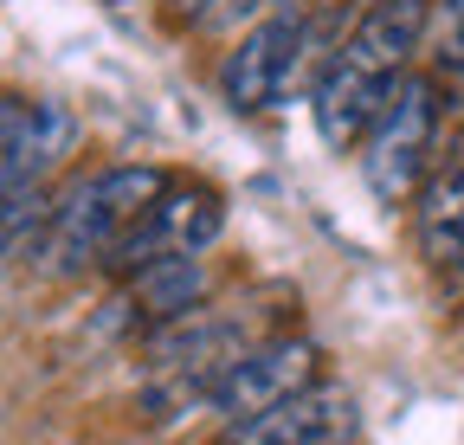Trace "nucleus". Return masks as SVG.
Masks as SVG:
<instances>
[{
    "label": "nucleus",
    "mask_w": 464,
    "mask_h": 445,
    "mask_svg": "<svg viewBox=\"0 0 464 445\" xmlns=\"http://www.w3.org/2000/svg\"><path fill=\"white\" fill-rule=\"evenodd\" d=\"M426 0H368V14L342 33L335 59L316 78L310 97V117L316 136L342 155V149H362L368 123L381 117V103L413 78V59L426 45Z\"/></svg>",
    "instance_id": "f257e3e1"
},
{
    "label": "nucleus",
    "mask_w": 464,
    "mask_h": 445,
    "mask_svg": "<svg viewBox=\"0 0 464 445\" xmlns=\"http://www.w3.org/2000/svg\"><path fill=\"white\" fill-rule=\"evenodd\" d=\"M258 343L265 336H252V323L226 316V310H207V304L181 323L155 329L142 343V413L155 426H174L188 413H213L226 374Z\"/></svg>",
    "instance_id": "f03ea898"
},
{
    "label": "nucleus",
    "mask_w": 464,
    "mask_h": 445,
    "mask_svg": "<svg viewBox=\"0 0 464 445\" xmlns=\"http://www.w3.org/2000/svg\"><path fill=\"white\" fill-rule=\"evenodd\" d=\"M168 194V175L149 161H123V169H97L84 181H72L52 207V227L39 258L52 271H84V265H116L136 239V227L155 213V200Z\"/></svg>",
    "instance_id": "7ed1b4c3"
},
{
    "label": "nucleus",
    "mask_w": 464,
    "mask_h": 445,
    "mask_svg": "<svg viewBox=\"0 0 464 445\" xmlns=\"http://www.w3.org/2000/svg\"><path fill=\"white\" fill-rule=\"evenodd\" d=\"M432 136H439V78L413 72L362 136V188L381 207H406L426 188V161H432Z\"/></svg>",
    "instance_id": "20e7f679"
},
{
    "label": "nucleus",
    "mask_w": 464,
    "mask_h": 445,
    "mask_svg": "<svg viewBox=\"0 0 464 445\" xmlns=\"http://www.w3.org/2000/svg\"><path fill=\"white\" fill-rule=\"evenodd\" d=\"M304 20L297 14H271V20H258L239 45L226 52V65H219V91H226V103L232 110H246V117H258V110H277L284 97H290V84H297V72H304Z\"/></svg>",
    "instance_id": "39448f33"
},
{
    "label": "nucleus",
    "mask_w": 464,
    "mask_h": 445,
    "mask_svg": "<svg viewBox=\"0 0 464 445\" xmlns=\"http://www.w3.org/2000/svg\"><path fill=\"white\" fill-rule=\"evenodd\" d=\"M310 381H316V343H310V336H271V343L246 349V362L226 374L213 413H219V426L258 420V413H271L277 401L304 394Z\"/></svg>",
    "instance_id": "423d86ee"
},
{
    "label": "nucleus",
    "mask_w": 464,
    "mask_h": 445,
    "mask_svg": "<svg viewBox=\"0 0 464 445\" xmlns=\"http://www.w3.org/2000/svg\"><path fill=\"white\" fill-rule=\"evenodd\" d=\"M348 426H355V401H348L342 387H329V381H310L304 394L277 401L271 413L226 426L219 445H342Z\"/></svg>",
    "instance_id": "0eeeda50"
},
{
    "label": "nucleus",
    "mask_w": 464,
    "mask_h": 445,
    "mask_svg": "<svg viewBox=\"0 0 464 445\" xmlns=\"http://www.w3.org/2000/svg\"><path fill=\"white\" fill-rule=\"evenodd\" d=\"M413 246L426 258V271L439 285H464V142L451 155H439V169L426 175L420 188V207H413Z\"/></svg>",
    "instance_id": "6e6552de"
},
{
    "label": "nucleus",
    "mask_w": 464,
    "mask_h": 445,
    "mask_svg": "<svg viewBox=\"0 0 464 445\" xmlns=\"http://www.w3.org/2000/svg\"><path fill=\"white\" fill-rule=\"evenodd\" d=\"M0 130H7V161H0V181L14 194H39L45 169L72 149V117L58 103H33V97H7L0 103Z\"/></svg>",
    "instance_id": "1a4fd4ad"
},
{
    "label": "nucleus",
    "mask_w": 464,
    "mask_h": 445,
    "mask_svg": "<svg viewBox=\"0 0 464 445\" xmlns=\"http://www.w3.org/2000/svg\"><path fill=\"white\" fill-rule=\"evenodd\" d=\"M219 200L207 194V188H188V194H161L155 200V213L136 227V239L116 252V271H136V265H149V258H168V252H207L213 239H219Z\"/></svg>",
    "instance_id": "9d476101"
},
{
    "label": "nucleus",
    "mask_w": 464,
    "mask_h": 445,
    "mask_svg": "<svg viewBox=\"0 0 464 445\" xmlns=\"http://www.w3.org/2000/svg\"><path fill=\"white\" fill-rule=\"evenodd\" d=\"M207 304V265L200 252H168V258H149L130 271V285H123V310L130 323H149V336L168 323H181Z\"/></svg>",
    "instance_id": "9b49d317"
},
{
    "label": "nucleus",
    "mask_w": 464,
    "mask_h": 445,
    "mask_svg": "<svg viewBox=\"0 0 464 445\" xmlns=\"http://www.w3.org/2000/svg\"><path fill=\"white\" fill-rule=\"evenodd\" d=\"M420 59H426V78H439V84H464V0H432Z\"/></svg>",
    "instance_id": "f8f14e48"
},
{
    "label": "nucleus",
    "mask_w": 464,
    "mask_h": 445,
    "mask_svg": "<svg viewBox=\"0 0 464 445\" xmlns=\"http://www.w3.org/2000/svg\"><path fill=\"white\" fill-rule=\"evenodd\" d=\"M181 20H226V14H246L252 0H168Z\"/></svg>",
    "instance_id": "ddd939ff"
},
{
    "label": "nucleus",
    "mask_w": 464,
    "mask_h": 445,
    "mask_svg": "<svg viewBox=\"0 0 464 445\" xmlns=\"http://www.w3.org/2000/svg\"><path fill=\"white\" fill-rule=\"evenodd\" d=\"M265 7H290V0H265Z\"/></svg>",
    "instance_id": "4468645a"
}]
</instances>
